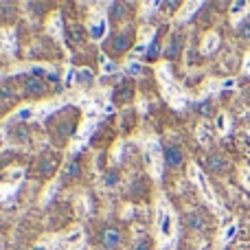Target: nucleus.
<instances>
[{"mask_svg":"<svg viewBox=\"0 0 250 250\" xmlns=\"http://www.w3.org/2000/svg\"><path fill=\"white\" fill-rule=\"evenodd\" d=\"M64 173H66V178H77L79 173H82V167H79V160H77V158L70 160V163L66 165Z\"/></svg>","mask_w":250,"mask_h":250,"instance_id":"19","label":"nucleus"},{"mask_svg":"<svg viewBox=\"0 0 250 250\" xmlns=\"http://www.w3.org/2000/svg\"><path fill=\"white\" fill-rule=\"evenodd\" d=\"M16 250H22V248H16Z\"/></svg>","mask_w":250,"mask_h":250,"instance_id":"39","label":"nucleus"},{"mask_svg":"<svg viewBox=\"0 0 250 250\" xmlns=\"http://www.w3.org/2000/svg\"><path fill=\"white\" fill-rule=\"evenodd\" d=\"M187 224L195 230H202L204 229V217L200 215V213H189V215H187Z\"/></svg>","mask_w":250,"mask_h":250,"instance_id":"18","label":"nucleus"},{"mask_svg":"<svg viewBox=\"0 0 250 250\" xmlns=\"http://www.w3.org/2000/svg\"><path fill=\"white\" fill-rule=\"evenodd\" d=\"M242 182L246 189H250V167H242Z\"/></svg>","mask_w":250,"mask_h":250,"instance_id":"31","label":"nucleus"},{"mask_svg":"<svg viewBox=\"0 0 250 250\" xmlns=\"http://www.w3.org/2000/svg\"><path fill=\"white\" fill-rule=\"evenodd\" d=\"M16 101V86L11 82H2L0 83V105H7Z\"/></svg>","mask_w":250,"mask_h":250,"instance_id":"11","label":"nucleus"},{"mask_svg":"<svg viewBox=\"0 0 250 250\" xmlns=\"http://www.w3.org/2000/svg\"><path fill=\"white\" fill-rule=\"evenodd\" d=\"M239 226L237 222H226L224 224V230H222V246H226V244H230L235 239V235H237Z\"/></svg>","mask_w":250,"mask_h":250,"instance_id":"14","label":"nucleus"},{"mask_svg":"<svg viewBox=\"0 0 250 250\" xmlns=\"http://www.w3.org/2000/svg\"><path fill=\"white\" fill-rule=\"evenodd\" d=\"M16 117H18V121H29V119L33 117V108H22Z\"/></svg>","mask_w":250,"mask_h":250,"instance_id":"29","label":"nucleus"},{"mask_svg":"<svg viewBox=\"0 0 250 250\" xmlns=\"http://www.w3.org/2000/svg\"><path fill=\"white\" fill-rule=\"evenodd\" d=\"M29 9H33V13H44V9H46V4L44 2H29Z\"/></svg>","mask_w":250,"mask_h":250,"instance_id":"33","label":"nucleus"},{"mask_svg":"<svg viewBox=\"0 0 250 250\" xmlns=\"http://www.w3.org/2000/svg\"><path fill=\"white\" fill-rule=\"evenodd\" d=\"M244 73L250 75V53L246 55V60H244Z\"/></svg>","mask_w":250,"mask_h":250,"instance_id":"37","label":"nucleus"},{"mask_svg":"<svg viewBox=\"0 0 250 250\" xmlns=\"http://www.w3.org/2000/svg\"><path fill=\"white\" fill-rule=\"evenodd\" d=\"M88 33H90L92 40H97V42H99V40L105 35V20H104V18H95V20L90 22V26H88Z\"/></svg>","mask_w":250,"mask_h":250,"instance_id":"12","label":"nucleus"},{"mask_svg":"<svg viewBox=\"0 0 250 250\" xmlns=\"http://www.w3.org/2000/svg\"><path fill=\"white\" fill-rule=\"evenodd\" d=\"M119 180H121V171H119V169H110V171L104 176V185L108 187V189L117 187V185H119Z\"/></svg>","mask_w":250,"mask_h":250,"instance_id":"17","label":"nucleus"},{"mask_svg":"<svg viewBox=\"0 0 250 250\" xmlns=\"http://www.w3.org/2000/svg\"><path fill=\"white\" fill-rule=\"evenodd\" d=\"M68 38H70V42L82 44L83 40H86V29H83V24H73V26H68Z\"/></svg>","mask_w":250,"mask_h":250,"instance_id":"15","label":"nucleus"},{"mask_svg":"<svg viewBox=\"0 0 250 250\" xmlns=\"http://www.w3.org/2000/svg\"><path fill=\"white\" fill-rule=\"evenodd\" d=\"M82 239V230H75V233L66 235V244H77Z\"/></svg>","mask_w":250,"mask_h":250,"instance_id":"32","label":"nucleus"},{"mask_svg":"<svg viewBox=\"0 0 250 250\" xmlns=\"http://www.w3.org/2000/svg\"><path fill=\"white\" fill-rule=\"evenodd\" d=\"M57 167H60V158H57L55 154L42 156V158H40V163H38V169H40V173H42L44 178H51L53 173H55Z\"/></svg>","mask_w":250,"mask_h":250,"instance_id":"7","label":"nucleus"},{"mask_svg":"<svg viewBox=\"0 0 250 250\" xmlns=\"http://www.w3.org/2000/svg\"><path fill=\"white\" fill-rule=\"evenodd\" d=\"M163 158H165V165L171 169H178L182 165V151L178 145H167L163 149Z\"/></svg>","mask_w":250,"mask_h":250,"instance_id":"6","label":"nucleus"},{"mask_svg":"<svg viewBox=\"0 0 250 250\" xmlns=\"http://www.w3.org/2000/svg\"><path fill=\"white\" fill-rule=\"evenodd\" d=\"M158 53H160V42H158V38H154L149 42V46H147V60H156L158 57Z\"/></svg>","mask_w":250,"mask_h":250,"instance_id":"22","label":"nucleus"},{"mask_svg":"<svg viewBox=\"0 0 250 250\" xmlns=\"http://www.w3.org/2000/svg\"><path fill=\"white\" fill-rule=\"evenodd\" d=\"M112 99L117 101V104H129V101L134 99V86L129 82L119 83V86L114 88V92H112Z\"/></svg>","mask_w":250,"mask_h":250,"instance_id":"8","label":"nucleus"},{"mask_svg":"<svg viewBox=\"0 0 250 250\" xmlns=\"http://www.w3.org/2000/svg\"><path fill=\"white\" fill-rule=\"evenodd\" d=\"M99 242H101V246H104L105 250H117L119 246H121L123 237H121V233H119L117 229H104L99 233Z\"/></svg>","mask_w":250,"mask_h":250,"instance_id":"3","label":"nucleus"},{"mask_svg":"<svg viewBox=\"0 0 250 250\" xmlns=\"http://www.w3.org/2000/svg\"><path fill=\"white\" fill-rule=\"evenodd\" d=\"M220 46V35L217 33H208L202 42V53H213L215 48Z\"/></svg>","mask_w":250,"mask_h":250,"instance_id":"16","label":"nucleus"},{"mask_svg":"<svg viewBox=\"0 0 250 250\" xmlns=\"http://www.w3.org/2000/svg\"><path fill=\"white\" fill-rule=\"evenodd\" d=\"M134 250H151V242L147 237H141L136 244H134Z\"/></svg>","mask_w":250,"mask_h":250,"instance_id":"28","label":"nucleus"},{"mask_svg":"<svg viewBox=\"0 0 250 250\" xmlns=\"http://www.w3.org/2000/svg\"><path fill=\"white\" fill-rule=\"evenodd\" d=\"M160 160L165 163L163 151H160V147L154 143V145H149L147 147V151H145V163H147V167H149L151 171H156V176H160Z\"/></svg>","mask_w":250,"mask_h":250,"instance_id":"4","label":"nucleus"},{"mask_svg":"<svg viewBox=\"0 0 250 250\" xmlns=\"http://www.w3.org/2000/svg\"><path fill=\"white\" fill-rule=\"evenodd\" d=\"M0 13H2L7 20L16 18V4H11V2H0Z\"/></svg>","mask_w":250,"mask_h":250,"instance_id":"24","label":"nucleus"},{"mask_svg":"<svg viewBox=\"0 0 250 250\" xmlns=\"http://www.w3.org/2000/svg\"><path fill=\"white\" fill-rule=\"evenodd\" d=\"M104 73L105 75H112V73H119V66L114 62H104Z\"/></svg>","mask_w":250,"mask_h":250,"instance_id":"30","label":"nucleus"},{"mask_svg":"<svg viewBox=\"0 0 250 250\" xmlns=\"http://www.w3.org/2000/svg\"><path fill=\"white\" fill-rule=\"evenodd\" d=\"M182 44H185L182 35L173 33L171 38H169V44L165 46V57H167V60H176V57L180 55V51H182Z\"/></svg>","mask_w":250,"mask_h":250,"instance_id":"9","label":"nucleus"},{"mask_svg":"<svg viewBox=\"0 0 250 250\" xmlns=\"http://www.w3.org/2000/svg\"><path fill=\"white\" fill-rule=\"evenodd\" d=\"M129 46H132V35H129V31H121V33L112 35V38L105 42V51H108L110 55H114V57L127 53Z\"/></svg>","mask_w":250,"mask_h":250,"instance_id":"1","label":"nucleus"},{"mask_svg":"<svg viewBox=\"0 0 250 250\" xmlns=\"http://www.w3.org/2000/svg\"><path fill=\"white\" fill-rule=\"evenodd\" d=\"M198 138H200V143H208V141H211V127H208L207 123H202L198 127Z\"/></svg>","mask_w":250,"mask_h":250,"instance_id":"26","label":"nucleus"},{"mask_svg":"<svg viewBox=\"0 0 250 250\" xmlns=\"http://www.w3.org/2000/svg\"><path fill=\"white\" fill-rule=\"evenodd\" d=\"M127 70H129V75H141L143 73V66L138 64V62H132V64L127 66Z\"/></svg>","mask_w":250,"mask_h":250,"instance_id":"34","label":"nucleus"},{"mask_svg":"<svg viewBox=\"0 0 250 250\" xmlns=\"http://www.w3.org/2000/svg\"><path fill=\"white\" fill-rule=\"evenodd\" d=\"M229 127H230L229 117H226V114H217V117H215V129H217V132L226 134V132H229Z\"/></svg>","mask_w":250,"mask_h":250,"instance_id":"20","label":"nucleus"},{"mask_svg":"<svg viewBox=\"0 0 250 250\" xmlns=\"http://www.w3.org/2000/svg\"><path fill=\"white\" fill-rule=\"evenodd\" d=\"M246 9H248V2H246V0H237V2L230 4V16L237 18V16H242Z\"/></svg>","mask_w":250,"mask_h":250,"instance_id":"23","label":"nucleus"},{"mask_svg":"<svg viewBox=\"0 0 250 250\" xmlns=\"http://www.w3.org/2000/svg\"><path fill=\"white\" fill-rule=\"evenodd\" d=\"M160 235L163 237H171L173 235V217H171V213H167L165 211V207H160Z\"/></svg>","mask_w":250,"mask_h":250,"instance_id":"10","label":"nucleus"},{"mask_svg":"<svg viewBox=\"0 0 250 250\" xmlns=\"http://www.w3.org/2000/svg\"><path fill=\"white\" fill-rule=\"evenodd\" d=\"M75 79H77L79 83H83V86H90V83H92V79H95V77H92V73H90V70H88V68H82V70H77V75H75Z\"/></svg>","mask_w":250,"mask_h":250,"instance_id":"21","label":"nucleus"},{"mask_svg":"<svg viewBox=\"0 0 250 250\" xmlns=\"http://www.w3.org/2000/svg\"><path fill=\"white\" fill-rule=\"evenodd\" d=\"M33 250H46V248H44V246H35Z\"/></svg>","mask_w":250,"mask_h":250,"instance_id":"38","label":"nucleus"},{"mask_svg":"<svg viewBox=\"0 0 250 250\" xmlns=\"http://www.w3.org/2000/svg\"><path fill=\"white\" fill-rule=\"evenodd\" d=\"M198 112L202 114V117H211L213 114V104L211 101H202V104L198 105Z\"/></svg>","mask_w":250,"mask_h":250,"instance_id":"27","label":"nucleus"},{"mask_svg":"<svg viewBox=\"0 0 250 250\" xmlns=\"http://www.w3.org/2000/svg\"><path fill=\"white\" fill-rule=\"evenodd\" d=\"M46 92H48V88H46V83H44L42 79L29 77L24 82V95L26 97H44Z\"/></svg>","mask_w":250,"mask_h":250,"instance_id":"5","label":"nucleus"},{"mask_svg":"<svg viewBox=\"0 0 250 250\" xmlns=\"http://www.w3.org/2000/svg\"><path fill=\"white\" fill-rule=\"evenodd\" d=\"M207 169H211V171H215V173L224 171V169H226V158H224V156H220V154L207 156Z\"/></svg>","mask_w":250,"mask_h":250,"instance_id":"13","label":"nucleus"},{"mask_svg":"<svg viewBox=\"0 0 250 250\" xmlns=\"http://www.w3.org/2000/svg\"><path fill=\"white\" fill-rule=\"evenodd\" d=\"M237 29H239V35H242V38H250V22H244V24H239Z\"/></svg>","mask_w":250,"mask_h":250,"instance_id":"35","label":"nucleus"},{"mask_svg":"<svg viewBox=\"0 0 250 250\" xmlns=\"http://www.w3.org/2000/svg\"><path fill=\"white\" fill-rule=\"evenodd\" d=\"M110 9H112L110 13H112V18H114L117 22H119V20H123V18H125V4H123V2H114Z\"/></svg>","mask_w":250,"mask_h":250,"instance_id":"25","label":"nucleus"},{"mask_svg":"<svg viewBox=\"0 0 250 250\" xmlns=\"http://www.w3.org/2000/svg\"><path fill=\"white\" fill-rule=\"evenodd\" d=\"M189 173H191V178L195 180V185L200 187V191H202V195L208 200V204L211 207H215V208H220V204H217V195L213 193V189H211V185H208V180H207V176H204L202 171H200L195 165H191L189 167Z\"/></svg>","mask_w":250,"mask_h":250,"instance_id":"2","label":"nucleus"},{"mask_svg":"<svg viewBox=\"0 0 250 250\" xmlns=\"http://www.w3.org/2000/svg\"><path fill=\"white\" fill-rule=\"evenodd\" d=\"M230 88H235V79H224L220 83V90H230Z\"/></svg>","mask_w":250,"mask_h":250,"instance_id":"36","label":"nucleus"}]
</instances>
